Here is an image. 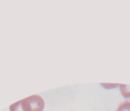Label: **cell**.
<instances>
[{"label":"cell","mask_w":130,"mask_h":111,"mask_svg":"<svg viewBox=\"0 0 130 111\" xmlns=\"http://www.w3.org/2000/svg\"><path fill=\"white\" fill-rule=\"evenodd\" d=\"M118 111H130V101H125L121 103L118 108Z\"/></svg>","instance_id":"obj_3"},{"label":"cell","mask_w":130,"mask_h":111,"mask_svg":"<svg viewBox=\"0 0 130 111\" xmlns=\"http://www.w3.org/2000/svg\"><path fill=\"white\" fill-rule=\"evenodd\" d=\"M23 111H43L45 106V102L39 95H31L27 98L20 101Z\"/></svg>","instance_id":"obj_1"},{"label":"cell","mask_w":130,"mask_h":111,"mask_svg":"<svg viewBox=\"0 0 130 111\" xmlns=\"http://www.w3.org/2000/svg\"><path fill=\"white\" fill-rule=\"evenodd\" d=\"M103 87H105V88H114V87H118V84H103Z\"/></svg>","instance_id":"obj_4"},{"label":"cell","mask_w":130,"mask_h":111,"mask_svg":"<svg viewBox=\"0 0 130 111\" xmlns=\"http://www.w3.org/2000/svg\"><path fill=\"white\" fill-rule=\"evenodd\" d=\"M120 89H121V94H122V96L125 97V98H129L130 97V86L121 84Z\"/></svg>","instance_id":"obj_2"}]
</instances>
